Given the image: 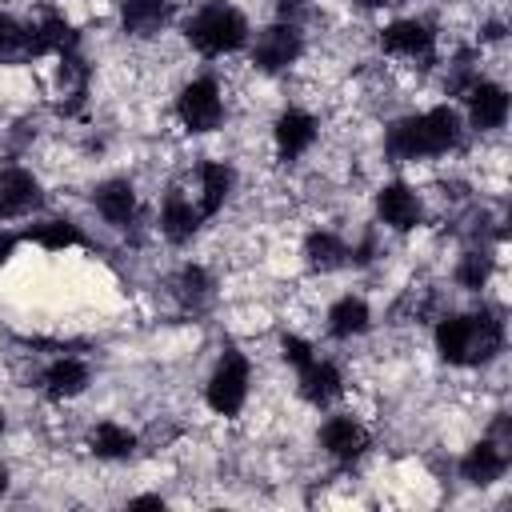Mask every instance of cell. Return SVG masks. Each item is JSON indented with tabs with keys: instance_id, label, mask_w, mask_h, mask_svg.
Wrapping results in <instances>:
<instances>
[{
	"instance_id": "cell-3",
	"label": "cell",
	"mask_w": 512,
	"mask_h": 512,
	"mask_svg": "<svg viewBox=\"0 0 512 512\" xmlns=\"http://www.w3.org/2000/svg\"><path fill=\"white\" fill-rule=\"evenodd\" d=\"M184 48H192L204 60H224L236 56L240 48H248L252 32H248V16L236 0H200L184 24Z\"/></svg>"
},
{
	"instance_id": "cell-5",
	"label": "cell",
	"mask_w": 512,
	"mask_h": 512,
	"mask_svg": "<svg viewBox=\"0 0 512 512\" xmlns=\"http://www.w3.org/2000/svg\"><path fill=\"white\" fill-rule=\"evenodd\" d=\"M172 116H176V124L188 136H212V132H220L224 120H228V92H224L220 76H212V72L188 76L176 88Z\"/></svg>"
},
{
	"instance_id": "cell-23",
	"label": "cell",
	"mask_w": 512,
	"mask_h": 512,
	"mask_svg": "<svg viewBox=\"0 0 512 512\" xmlns=\"http://www.w3.org/2000/svg\"><path fill=\"white\" fill-rule=\"evenodd\" d=\"M168 296L184 308V312H204L216 300V276L208 272V264L188 260L168 276Z\"/></svg>"
},
{
	"instance_id": "cell-15",
	"label": "cell",
	"mask_w": 512,
	"mask_h": 512,
	"mask_svg": "<svg viewBox=\"0 0 512 512\" xmlns=\"http://www.w3.org/2000/svg\"><path fill=\"white\" fill-rule=\"evenodd\" d=\"M116 20L128 44H160L176 20V0H120Z\"/></svg>"
},
{
	"instance_id": "cell-22",
	"label": "cell",
	"mask_w": 512,
	"mask_h": 512,
	"mask_svg": "<svg viewBox=\"0 0 512 512\" xmlns=\"http://www.w3.org/2000/svg\"><path fill=\"white\" fill-rule=\"evenodd\" d=\"M136 444H140V436L128 424L112 420V416L88 424V432H84V448L96 464H124V460L136 456Z\"/></svg>"
},
{
	"instance_id": "cell-13",
	"label": "cell",
	"mask_w": 512,
	"mask_h": 512,
	"mask_svg": "<svg viewBox=\"0 0 512 512\" xmlns=\"http://www.w3.org/2000/svg\"><path fill=\"white\" fill-rule=\"evenodd\" d=\"M204 224H208V220L200 216L192 192H188L184 184H168L164 196H160V212H156V232L164 236V244L184 248V244H192V240L200 236Z\"/></svg>"
},
{
	"instance_id": "cell-6",
	"label": "cell",
	"mask_w": 512,
	"mask_h": 512,
	"mask_svg": "<svg viewBox=\"0 0 512 512\" xmlns=\"http://www.w3.org/2000/svg\"><path fill=\"white\" fill-rule=\"evenodd\" d=\"M304 52H308V36H304L300 24L268 20L248 40V68L260 80H276V76H288L304 60Z\"/></svg>"
},
{
	"instance_id": "cell-1",
	"label": "cell",
	"mask_w": 512,
	"mask_h": 512,
	"mask_svg": "<svg viewBox=\"0 0 512 512\" xmlns=\"http://www.w3.org/2000/svg\"><path fill=\"white\" fill-rule=\"evenodd\" d=\"M464 140L460 112L452 104L412 108L404 116H392L380 136V152L388 164H428L448 152H456Z\"/></svg>"
},
{
	"instance_id": "cell-31",
	"label": "cell",
	"mask_w": 512,
	"mask_h": 512,
	"mask_svg": "<svg viewBox=\"0 0 512 512\" xmlns=\"http://www.w3.org/2000/svg\"><path fill=\"white\" fill-rule=\"evenodd\" d=\"M4 436H8V408L0 404V440H4Z\"/></svg>"
},
{
	"instance_id": "cell-14",
	"label": "cell",
	"mask_w": 512,
	"mask_h": 512,
	"mask_svg": "<svg viewBox=\"0 0 512 512\" xmlns=\"http://www.w3.org/2000/svg\"><path fill=\"white\" fill-rule=\"evenodd\" d=\"M316 444H320V452H324L332 464H356V460L368 456L372 432H368V424H364L360 416L336 412V416H328V420L316 428Z\"/></svg>"
},
{
	"instance_id": "cell-27",
	"label": "cell",
	"mask_w": 512,
	"mask_h": 512,
	"mask_svg": "<svg viewBox=\"0 0 512 512\" xmlns=\"http://www.w3.org/2000/svg\"><path fill=\"white\" fill-rule=\"evenodd\" d=\"M312 356H316V344H312L308 336H300V332H284V336H280V360H284L292 372L304 368Z\"/></svg>"
},
{
	"instance_id": "cell-26",
	"label": "cell",
	"mask_w": 512,
	"mask_h": 512,
	"mask_svg": "<svg viewBox=\"0 0 512 512\" xmlns=\"http://www.w3.org/2000/svg\"><path fill=\"white\" fill-rule=\"evenodd\" d=\"M0 60H24V20L0 8Z\"/></svg>"
},
{
	"instance_id": "cell-19",
	"label": "cell",
	"mask_w": 512,
	"mask_h": 512,
	"mask_svg": "<svg viewBox=\"0 0 512 512\" xmlns=\"http://www.w3.org/2000/svg\"><path fill=\"white\" fill-rule=\"evenodd\" d=\"M300 260L312 276H336L348 268V236H340L336 228H308L300 240Z\"/></svg>"
},
{
	"instance_id": "cell-24",
	"label": "cell",
	"mask_w": 512,
	"mask_h": 512,
	"mask_svg": "<svg viewBox=\"0 0 512 512\" xmlns=\"http://www.w3.org/2000/svg\"><path fill=\"white\" fill-rule=\"evenodd\" d=\"M20 240H24V244H36V248L48 252V256H60V252L80 248V244H84V232H80V224H76L72 216H40V220H32V224L20 232Z\"/></svg>"
},
{
	"instance_id": "cell-30",
	"label": "cell",
	"mask_w": 512,
	"mask_h": 512,
	"mask_svg": "<svg viewBox=\"0 0 512 512\" xmlns=\"http://www.w3.org/2000/svg\"><path fill=\"white\" fill-rule=\"evenodd\" d=\"M8 488H12V468H8L4 460H0V500L8 496Z\"/></svg>"
},
{
	"instance_id": "cell-28",
	"label": "cell",
	"mask_w": 512,
	"mask_h": 512,
	"mask_svg": "<svg viewBox=\"0 0 512 512\" xmlns=\"http://www.w3.org/2000/svg\"><path fill=\"white\" fill-rule=\"evenodd\" d=\"M24 240H20V232H8V228H0V268H8L12 264V256H16V248H20Z\"/></svg>"
},
{
	"instance_id": "cell-8",
	"label": "cell",
	"mask_w": 512,
	"mask_h": 512,
	"mask_svg": "<svg viewBox=\"0 0 512 512\" xmlns=\"http://www.w3.org/2000/svg\"><path fill=\"white\" fill-rule=\"evenodd\" d=\"M268 140L280 164H300L320 140V116L304 104H284L268 124Z\"/></svg>"
},
{
	"instance_id": "cell-9",
	"label": "cell",
	"mask_w": 512,
	"mask_h": 512,
	"mask_svg": "<svg viewBox=\"0 0 512 512\" xmlns=\"http://www.w3.org/2000/svg\"><path fill=\"white\" fill-rule=\"evenodd\" d=\"M372 212H376L380 228H388L396 236H408V232H416L424 224V196L408 180H384L372 192Z\"/></svg>"
},
{
	"instance_id": "cell-2",
	"label": "cell",
	"mask_w": 512,
	"mask_h": 512,
	"mask_svg": "<svg viewBox=\"0 0 512 512\" xmlns=\"http://www.w3.org/2000/svg\"><path fill=\"white\" fill-rule=\"evenodd\" d=\"M432 344L448 368H488L504 352V320L492 308L444 312L432 328Z\"/></svg>"
},
{
	"instance_id": "cell-25",
	"label": "cell",
	"mask_w": 512,
	"mask_h": 512,
	"mask_svg": "<svg viewBox=\"0 0 512 512\" xmlns=\"http://www.w3.org/2000/svg\"><path fill=\"white\" fill-rule=\"evenodd\" d=\"M492 276H496V256H492L484 244L464 248V252L456 256V264H452V284H456L460 292H484V288L492 284Z\"/></svg>"
},
{
	"instance_id": "cell-29",
	"label": "cell",
	"mask_w": 512,
	"mask_h": 512,
	"mask_svg": "<svg viewBox=\"0 0 512 512\" xmlns=\"http://www.w3.org/2000/svg\"><path fill=\"white\" fill-rule=\"evenodd\" d=\"M360 12H380V8H392V4H400V0H352Z\"/></svg>"
},
{
	"instance_id": "cell-18",
	"label": "cell",
	"mask_w": 512,
	"mask_h": 512,
	"mask_svg": "<svg viewBox=\"0 0 512 512\" xmlns=\"http://www.w3.org/2000/svg\"><path fill=\"white\" fill-rule=\"evenodd\" d=\"M344 392H348V380H344V372H340L336 360L312 356L304 368H296V396L308 408H332Z\"/></svg>"
},
{
	"instance_id": "cell-4",
	"label": "cell",
	"mask_w": 512,
	"mask_h": 512,
	"mask_svg": "<svg viewBox=\"0 0 512 512\" xmlns=\"http://www.w3.org/2000/svg\"><path fill=\"white\" fill-rule=\"evenodd\" d=\"M376 48L392 60V64H408L420 72H432L440 60V28L428 16H396L388 24L376 28Z\"/></svg>"
},
{
	"instance_id": "cell-16",
	"label": "cell",
	"mask_w": 512,
	"mask_h": 512,
	"mask_svg": "<svg viewBox=\"0 0 512 512\" xmlns=\"http://www.w3.org/2000/svg\"><path fill=\"white\" fill-rule=\"evenodd\" d=\"M44 180L40 172L24 164H4L0 168V224L8 220H28L32 212L44 208Z\"/></svg>"
},
{
	"instance_id": "cell-17",
	"label": "cell",
	"mask_w": 512,
	"mask_h": 512,
	"mask_svg": "<svg viewBox=\"0 0 512 512\" xmlns=\"http://www.w3.org/2000/svg\"><path fill=\"white\" fill-rule=\"evenodd\" d=\"M36 384H40L44 400H52V404H72V400H80V396L92 388V364L80 360V356H56V360H48V364L40 368Z\"/></svg>"
},
{
	"instance_id": "cell-11",
	"label": "cell",
	"mask_w": 512,
	"mask_h": 512,
	"mask_svg": "<svg viewBox=\"0 0 512 512\" xmlns=\"http://www.w3.org/2000/svg\"><path fill=\"white\" fill-rule=\"evenodd\" d=\"M232 192H236V168H232V160L204 156V160L192 164V200H196V208H200L204 220L224 216V208L232 204Z\"/></svg>"
},
{
	"instance_id": "cell-21",
	"label": "cell",
	"mask_w": 512,
	"mask_h": 512,
	"mask_svg": "<svg viewBox=\"0 0 512 512\" xmlns=\"http://www.w3.org/2000/svg\"><path fill=\"white\" fill-rule=\"evenodd\" d=\"M324 332H328V340H336V344H352V340L368 336V332H372V304H368L360 292L336 296V300L328 304V312H324Z\"/></svg>"
},
{
	"instance_id": "cell-12",
	"label": "cell",
	"mask_w": 512,
	"mask_h": 512,
	"mask_svg": "<svg viewBox=\"0 0 512 512\" xmlns=\"http://www.w3.org/2000/svg\"><path fill=\"white\" fill-rule=\"evenodd\" d=\"M464 96V112H468V128L476 136H492L508 124V88L492 76H472L468 88L460 92Z\"/></svg>"
},
{
	"instance_id": "cell-10",
	"label": "cell",
	"mask_w": 512,
	"mask_h": 512,
	"mask_svg": "<svg viewBox=\"0 0 512 512\" xmlns=\"http://www.w3.org/2000/svg\"><path fill=\"white\" fill-rule=\"evenodd\" d=\"M92 212L104 220V228L112 232H132L140 224V188L132 176H104L96 188H92Z\"/></svg>"
},
{
	"instance_id": "cell-20",
	"label": "cell",
	"mask_w": 512,
	"mask_h": 512,
	"mask_svg": "<svg viewBox=\"0 0 512 512\" xmlns=\"http://www.w3.org/2000/svg\"><path fill=\"white\" fill-rule=\"evenodd\" d=\"M504 472H508V444L492 436L472 440L460 456V480L472 488H492L496 480H504Z\"/></svg>"
},
{
	"instance_id": "cell-7",
	"label": "cell",
	"mask_w": 512,
	"mask_h": 512,
	"mask_svg": "<svg viewBox=\"0 0 512 512\" xmlns=\"http://www.w3.org/2000/svg\"><path fill=\"white\" fill-rule=\"evenodd\" d=\"M248 396H252V356L240 348H224L204 380V408L220 420H236L248 408Z\"/></svg>"
}]
</instances>
